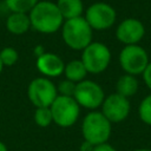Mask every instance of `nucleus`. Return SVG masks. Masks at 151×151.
<instances>
[{
    "label": "nucleus",
    "instance_id": "obj_24",
    "mask_svg": "<svg viewBox=\"0 0 151 151\" xmlns=\"http://www.w3.org/2000/svg\"><path fill=\"white\" fill-rule=\"evenodd\" d=\"M93 147H94V145H92L91 143L84 140L79 146V151H93Z\"/></svg>",
    "mask_w": 151,
    "mask_h": 151
},
{
    "label": "nucleus",
    "instance_id": "obj_9",
    "mask_svg": "<svg viewBox=\"0 0 151 151\" xmlns=\"http://www.w3.org/2000/svg\"><path fill=\"white\" fill-rule=\"evenodd\" d=\"M84 18L93 31H105L113 26L117 13L110 4L98 1L86 8Z\"/></svg>",
    "mask_w": 151,
    "mask_h": 151
},
{
    "label": "nucleus",
    "instance_id": "obj_26",
    "mask_svg": "<svg viewBox=\"0 0 151 151\" xmlns=\"http://www.w3.org/2000/svg\"><path fill=\"white\" fill-rule=\"evenodd\" d=\"M132 151H151V149H136V150H132Z\"/></svg>",
    "mask_w": 151,
    "mask_h": 151
},
{
    "label": "nucleus",
    "instance_id": "obj_7",
    "mask_svg": "<svg viewBox=\"0 0 151 151\" xmlns=\"http://www.w3.org/2000/svg\"><path fill=\"white\" fill-rule=\"evenodd\" d=\"M58 96L57 85L46 77H37L27 86V97L34 107L51 106Z\"/></svg>",
    "mask_w": 151,
    "mask_h": 151
},
{
    "label": "nucleus",
    "instance_id": "obj_27",
    "mask_svg": "<svg viewBox=\"0 0 151 151\" xmlns=\"http://www.w3.org/2000/svg\"><path fill=\"white\" fill-rule=\"evenodd\" d=\"M2 70H4V65H2V63H1V59H0V74H1Z\"/></svg>",
    "mask_w": 151,
    "mask_h": 151
},
{
    "label": "nucleus",
    "instance_id": "obj_5",
    "mask_svg": "<svg viewBox=\"0 0 151 151\" xmlns=\"http://www.w3.org/2000/svg\"><path fill=\"white\" fill-rule=\"evenodd\" d=\"M53 123L60 127L67 129L73 126L80 116V106L73 97L57 96L54 101L50 106Z\"/></svg>",
    "mask_w": 151,
    "mask_h": 151
},
{
    "label": "nucleus",
    "instance_id": "obj_18",
    "mask_svg": "<svg viewBox=\"0 0 151 151\" xmlns=\"http://www.w3.org/2000/svg\"><path fill=\"white\" fill-rule=\"evenodd\" d=\"M33 120L39 127H47L53 123V117L50 106L35 107L33 113Z\"/></svg>",
    "mask_w": 151,
    "mask_h": 151
},
{
    "label": "nucleus",
    "instance_id": "obj_10",
    "mask_svg": "<svg viewBox=\"0 0 151 151\" xmlns=\"http://www.w3.org/2000/svg\"><path fill=\"white\" fill-rule=\"evenodd\" d=\"M101 113L112 123H122L125 120L131 111V104L129 98H125L117 92L105 97L101 104Z\"/></svg>",
    "mask_w": 151,
    "mask_h": 151
},
{
    "label": "nucleus",
    "instance_id": "obj_1",
    "mask_svg": "<svg viewBox=\"0 0 151 151\" xmlns=\"http://www.w3.org/2000/svg\"><path fill=\"white\" fill-rule=\"evenodd\" d=\"M28 17L31 27L42 34L55 33L65 21L57 4L48 0H39L28 13Z\"/></svg>",
    "mask_w": 151,
    "mask_h": 151
},
{
    "label": "nucleus",
    "instance_id": "obj_14",
    "mask_svg": "<svg viewBox=\"0 0 151 151\" xmlns=\"http://www.w3.org/2000/svg\"><path fill=\"white\" fill-rule=\"evenodd\" d=\"M55 4L64 20L79 18V17H83L84 14L83 0H58Z\"/></svg>",
    "mask_w": 151,
    "mask_h": 151
},
{
    "label": "nucleus",
    "instance_id": "obj_11",
    "mask_svg": "<svg viewBox=\"0 0 151 151\" xmlns=\"http://www.w3.org/2000/svg\"><path fill=\"white\" fill-rule=\"evenodd\" d=\"M145 34L143 22L136 18H127L119 22L116 28V38L118 41L126 45H137Z\"/></svg>",
    "mask_w": 151,
    "mask_h": 151
},
{
    "label": "nucleus",
    "instance_id": "obj_2",
    "mask_svg": "<svg viewBox=\"0 0 151 151\" xmlns=\"http://www.w3.org/2000/svg\"><path fill=\"white\" fill-rule=\"evenodd\" d=\"M60 31L64 44L73 51H83L92 42L93 29L85 20L84 15L65 20Z\"/></svg>",
    "mask_w": 151,
    "mask_h": 151
},
{
    "label": "nucleus",
    "instance_id": "obj_13",
    "mask_svg": "<svg viewBox=\"0 0 151 151\" xmlns=\"http://www.w3.org/2000/svg\"><path fill=\"white\" fill-rule=\"evenodd\" d=\"M6 29L13 35H22L31 28L27 13H11L5 21Z\"/></svg>",
    "mask_w": 151,
    "mask_h": 151
},
{
    "label": "nucleus",
    "instance_id": "obj_22",
    "mask_svg": "<svg viewBox=\"0 0 151 151\" xmlns=\"http://www.w3.org/2000/svg\"><path fill=\"white\" fill-rule=\"evenodd\" d=\"M142 77H143V81L145 83V85L151 90V61L147 64L146 68L143 71Z\"/></svg>",
    "mask_w": 151,
    "mask_h": 151
},
{
    "label": "nucleus",
    "instance_id": "obj_15",
    "mask_svg": "<svg viewBox=\"0 0 151 151\" xmlns=\"http://www.w3.org/2000/svg\"><path fill=\"white\" fill-rule=\"evenodd\" d=\"M138 88H139V83L136 76H131L127 73L120 76L116 83V92L125 98H130L134 96Z\"/></svg>",
    "mask_w": 151,
    "mask_h": 151
},
{
    "label": "nucleus",
    "instance_id": "obj_20",
    "mask_svg": "<svg viewBox=\"0 0 151 151\" xmlns=\"http://www.w3.org/2000/svg\"><path fill=\"white\" fill-rule=\"evenodd\" d=\"M138 114L144 124L151 126V93L144 97L140 101L138 106Z\"/></svg>",
    "mask_w": 151,
    "mask_h": 151
},
{
    "label": "nucleus",
    "instance_id": "obj_17",
    "mask_svg": "<svg viewBox=\"0 0 151 151\" xmlns=\"http://www.w3.org/2000/svg\"><path fill=\"white\" fill-rule=\"evenodd\" d=\"M39 0H5L6 7L11 13H29Z\"/></svg>",
    "mask_w": 151,
    "mask_h": 151
},
{
    "label": "nucleus",
    "instance_id": "obj_23",
    "mask_svg": "<svg viewBox=\"0 0 151 151\" xmlns=\"http://www.w3.org/2000/svg\"><path fill=\"white\" fill-rule=\"evenodd\" d=\"M93 151H117V150H116L111 144H109V143H103V144L94 145Z\"/></svg>",
    "mask_w": 151,
    "mask_h": 151
},
{
    "label": "nucleus",
    "instance_id": "obj_25",
    "mask_svg": "<svg viewBox=\"0 0 151 151\" xmlns=\"http://www.w3.org/2000/svg\"><path fill=\"white\" fill-rule=\"evenodd\" d=\"M0 151H8V149H7V145L2 142V140H0Z\"/></svg>",
    "mask_w": 151,
    "mask_h": 151
},
{
    "label": "nucleus",
    "instance_id": "obj_12",
    "mask_svg": "<svg viewBox=\"0 0 151 151\" xmlns=\"http://www.w3.org/2000/svg\"><path fill=\"white\" fill-rule=\"evenodd\" d=\"M35 67L42 77L46 78H57L64 73L65 63L60 55L53 52H44L35 60Z\"/></svg>",
    "mask_w": 151,
    "mask_h": 151
},
{
    "label": "nucleus",
    "instance_id": "obj_16",
    "mask_svg": "<svg viewBox=\"0 0 151 151\" xmlns=\"http://www.w3.org/2000/svg\"><path fill=\"white\" fill-rule=\"evenodd\" d=\"M65 79L71 80L76 84L83 81L86 79V76L88 74L83 61L80 59H73L68 63L65 64V68H64V73Z\"/></svg>",
    "mask_w": 151,
    "mask_h": 151
},
{
    "label": "nucleus",
    "instance_id": "obj_4",
    "mask_svg": "<svg viewBox=\"0 0 151 151\" xmlns=\"http://www.w3.org/2000/svg\"><path fill=\"white\" fill-rule=\"evenodd\" d=\"M80 60L87 73L99 74L107 70L111 63V51L105 44L92 41L81 51Z\"/></svg>",
    "mask_w": 151,
    "mask_h": 151
},
{
    "label": "nucleus",
    "instance_id": "obj_21",
    "mask_svg": "<svg viewBox=\"0 0 151 151\" xmlns=\"http://www.w3.org/2000/svg\"><path fill=\"white\" fill-rule=\"evenodd\" d=\"M76 83L64 79L57 85V91L59 96H67V97H73L74 90H76Z\"/></svg>",
    "mask_w": 151,
    "mask_h": 151
},
{
    "label": "nucleus",
    "instance_id": "obj_8",
    "mask_svg": "<svg viewBox=\"0 0 151 151\" xmlns=\"http://www.w3.org/2000/svg\"><path fill=\"white\" fill-rule=\"evenodd\" d=\"M147 52L137 45H126L119 53V65L122 70L131 76L142 74L149 64Z\"/></svg>",
    "mask_w": 151,
    "mask_h": 151
},
{
    "label": "nucleus",
    "instance_id": "obj_3",
    "mask_svg": "<svg viewBox=\"0 0 151 151\" xmlns=\"http://www.w3.org/2000/svg\"><path fill=\"white\" fill-rule=\"evenodd\" d=\"M80 131L84 140L92 145L107 143L112 132V123L101 111H90L81 122Z\"/></svg>",
    "mask_w": 151,
    "mask_h": 151
},
{
    "label": "nucleus",
    "instance_id": "obj_6",
    "mask_svg": "<svg viewBox=\"0 0 151 151\" xmlns=\"http://www.w3.org/2000/svg\"><path fill=\"white\" fill-rule=\"evenodd\" d=\"M105 97L106 96L103 87L97 81L90 79H85L78 83L73 93V98L76 99L78 105L90 111H94L100 107Z\"/></svg>",
    "mask_w": 151,
    "mask_h": 151
},
{
    "label": "nucleus",
    "instance_id": "obj_19",
    "mask_svg": "<svg viewBox=\"0 0 151 151\" xmlns=\"http://www.w3.org/2000/svg\"><path fill=\"white\" fill-rule=\"evenodd\" d=\"M0 59L4 67L14 66L19 60V52L12 46H6L0 51Z\"/></svg>",
    "mask_w": 151,
    "mask_h": 151
}]
</instances>
